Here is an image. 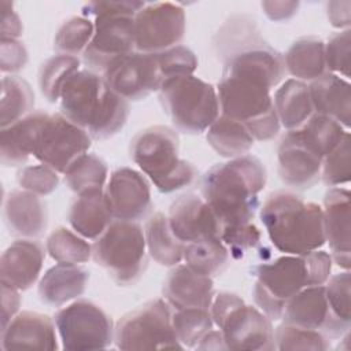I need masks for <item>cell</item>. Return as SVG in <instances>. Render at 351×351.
Returning a JSON list of instances; mask_svg holds the SVG:
<instances>
[{"label":"cell","instance_id":"obj_1","mask_svg":"<svg viewBox=\"0 0 351 351\" xmlns=\"http://www.w3.org/2000/svg\"><path fill=\"white\" fill-rule=\"evenodd\" d=\"M266 180V167L251 154L217 163L204 173L202 197L215 214L221 230L254 222Z\"/></svg>","mask_w":351,"mask_h":351},{"label":"cell","instance_id":"obj_2","mask_svg":"<svg viewBox=\"0 0 351 351\" xmlns=\"http://www.w3.org/2000/svg\"><path fill=\"white\" fill-rule=\"evenodd\" d=\"M60 112L82 128L92 140H107L126 125L129 103L103 75L84 69L71 75L60 93Z\"/></svg>","mask_w":351,"mask_h":351},{"label":"cell","instance_id":"obj_3","mask_svg":"<svg viewBox=\"0 0 351 351\" xmlns=\"http://www.w3.org/2000/svg\"><path fill=\"white\" fill-rule=\"evenodd\" d=\"M332 263L330 254L319 248L304 255L285 254L256 266V281L252 291L256 307L269 319H281L291 298L307 287L326 282L330 277Z\"/></svg>","mask_w":351,"mask_h":351},{"label":"cell","instance_id":"obj_4","mask_svg":"<svg viewBox=\"0 0 351 351\" xmlns=\"http://www.w3.org/2000/svg\"><path fill=\"white\" fill-rule=\"evenodd\" d=\"M271 244L288 255H304L325 245L322 207L289 191L271 192L259 208Z\"/></svg>","mask_w":351,"mask_h":351},{"label":"cell","instance_id":"obj_5","mask_svg":"<svg viewBox=\"0 0 351 351\" xmlns=\"http://www.w3.org/2000/svg\"><path fill=\"white\" fill-rule=\"evenodd\" d=\"M132 160L160 193L180 191L193 182L196 167L180 158L178 133L165 125L140 130L129 147Z\"/></svg>","mask_w":351,"mask_h":351},{"label":"cell","instance_id":"obj_6","mask_svg":"<svg viewBox=\"0 0 351 351\" xmlns=\"http://www.w3.org/2000/svg\"><path fill=\"white\" fill-rule=\"evenodd\" d=\"M144 1H90L84 5V16H93L95 33L82 53V60L92 71L103 73L106 67L126 53L136 51L134 16Z\"/></svg>","mask_w":351,"mask_h":351},{"label":"cell","instance_id":"obj_7","mask_svg":"<svg viewBox=\"0 0 351 351\" xmlns=\"http://www.w3.org/2000/svg\"><path fill=\"white\" fill-rule=\"evenodd\" d=\"M158 93L165 112L182 133L200 134L221 114L217 88L193 74L165 81Z\"/></svg>","mask_w":351,"mask_h":351},{"label":"cell","instance_id":"obj_8","mask_svg":"<svg viewBox=\"0 0 351 351\" xmlns=\"http://www.w3.org/2000/svg\"><path fill=\"white\" fill-rule=\"evenodd\" d=\"M147 244L143 228L133 221L114 219L92 244V259L118 285H132L147 269Z\"/></svg>","mask_w":351,"mask_h":351},{"label":"cell","instance_id":"obj_9","mask_svg":"<svg viewBox=\"0 0 351 351\" xmlns=\"http://www.w3.org/2000/svg\"><path fill=\"white\" fill-rule=\"evenodd\" d=\"M210 313L228 350H276L273 321L258 307L245 304L239 295L226 291L214 295Z\"/></svg>","mask_w":351,"mask_h":351},{"label":"cell","instance_id":"obj_10","mask_svg":"<svg viewBox=\"0 0 351 351\" xmlns=\"http://www.w3.org/2000/svg\"><path fill=\"white\" fill-rule=\"evenodd\" d=\"M270 92L266 86L226 75L217 84L221 114L243 123L258 141L274 138L281 129Z\"/></svg>","mask_w":351,"mask_h":351},{"label":"cell","instance_id":"obj_11","mask_svg":"<svg viewBox=\"0 0 351 351\" xmlns=\"http://www.w3.org/2000/svg\"><path fill=\"white\" fill-rule=\"evenodd\" d=\"M173 308L165 299L145 302L125 314L115 325L114 343L119 350L184 348L171 322Z\"/></svg>","mask_w":351,"mask_h":351},{"label":"cell","instance_id":"obj_12","mask_svg":"<svg viewBox=\"0 0 351 351\" xmlns=\"http://www.w3.org/2000/svg\"><path fill=\"white\" fill-rule=\"evenodd\" d=\"M53 321L64 350H101L114 341L111 317L88 299H77L59 308Z\"/></svg>","mask_w":351,"mask_h":351},{"label":"cell","instance_id":"obj_13","mask_svg":"<svg viewBox=\"0 0 351 351\" xmlns=\"http://www.w3.org/2000/svg\"><path fill=\"white\" fill-rule=\"evenodd\" d=\"M90 145L92 137L82 128L62 112L48 114L37 133L33 158L64 174L81 155L88 152Z\"/></svg>","mask_w":351,"mask_h":351},{"label":"cell","instance_id":"obj_14","mask_svg":"<svg viewBox=\"0 0 351 351\" xmlns=\"http://www.w3.org/2000/svg\"><path fill=\"white\" fill-rule=\"evenodd\" d=\"M185 23L181 5L170 1L145 3L134 16L136 51L155 53L180 45Z\"/></svg>","mask_w":351,"mask_h":351},{"label":"cell","instance_id":"obj_15","mask_svg":"<svg viewBox=\"0 0 351 351\" xmlns=\"http://www.w3.org/2000/svg\"><path fill=\"white\" fill-rule=\"evenodd\" d=\"M101 75L110 88L128 101H138L159 92L165 82L156 52L126 53L112 60Z\"/></svg>","mask_w":351,"mask_h":351},{"label":"cell","instance_id":"obj_16","mask_svg":"<svg viewBox=\"0 0 351 351\" xmlns=\"http://www.w3.org/2000/svg\"><path fill=\"white\" fill-rule=\"evenodd\" d=\"M284 74L282 55L262 37L232 49L223 58L222 75L245 80L270 90L282 81Z\"/></svg>","mask_w":351,"mask_h":351},{"label":"cell","instance_id":"obj_17","mask_svg":"<svg viewBox=\"0 0 351 351\" xmlns=\"http://www.w3.org/2000/svg\"><path fill=\"white\" fill-rule=\"evenodd\" d=\"M104 193L114 219L137 222L145 218L152 208L147 177L128 166L118 167L110 174Z\"/></svg>","mask_w":351,"mask_h":351},{"label":"cell","instance_id":"obj_18","mask_svg":"<svg viewBox=\"0 0 351 351\" xmlns=\"http://www.w3.org/2000/svg\"><path fill=\"white\" fill-rule=\"evenodd\" d=\"M281 319L291 325L319 330L329 339H340L351 328L330 310L324 285L307 287L291 298Z\"/></svg>","mask_w":351,"mask_h":351},{"label":"cell","instance_id":"obj_19","mask_svg":"<svg viewBox=\"0 0 351 351\" xmlns=\"http://www.w3.org/2000/svg\"><path fill=\"white\" fill-rule=\"evenodd\" d=\"M167 219L174 236L185 244L221 239L219 222L206 203L196 193H184L178 196L169 208Z\"/></svg>","mask_w":351,"mask_h":351},{"label":"cell","instance_id":"obj_20","mask_svg":"<svg viewBox=\"0 0 351 351\" xmlns=\"http://www.w3.org/2000/svg\"><path fill=\"white\" fill-rule=\"evenodd\" d=\"M322 158L307 147L289 130L277 148V171L281 181L293 189L304 191L314 186L321 178Z\"/></svg>","mask_w":351,"mask_h":351},{"label":"cell","instance_id":"obj_21","mask_svg":"<svg viewBox=\"0 0 351 351\" xmlns=\"http://www.w3.org/2000/svg\"><path fill=\"white\" fill-rule=\"evenodd\" d=\"M322 218L332 261L341 269L350 270V191L347 188L333 186L326 191Z\"/></svg>","mask_w":351,"mask_h":351},{"label":"cell","instance_id":"obj_22","mask_svg":"<svg viewBox=\"0 0 351 351\" xmlns=\"http://www.w3.org/2000/svg\"><path fill=\"white\" fill-rule=\"evenodd\" d=\"M56 325L53 318L36 311L18 313L4 328H1L0 347L58 350Z\"/></svg>","mask_w":351,"mask_h":351},{"label":"cell","instance_id":"obj_23","mask_svg":"<svg viewBox=\"0 0 351 351\" xmlns=\"http://www.w3.org/2000/svg\"><path fill=\"white\" fill-rule=\"evenodd\" d=\"M45 251L33 239H21L11 243L0 258V282L19 291L29 289L40 277Z\"/></svg>","mask_w":351,"mask_h":351},{"label":"cell","instance_id":"obj_24","mask_svg":"<svg viewBox=\"0 0 351 351\" xmlns=\"http://www.w3.org/2000/svg\"><path fill=\"white\" fill-rule=\"evenodd\" d=\"M3 215L10 233L22 239H37L48 226L47 203L25 189H14L5 195Z\"/></svg>","mask_w":351,"mask_h":351},{"label":"cell","instance_id":"obj_25","mask_svg":"<svg viewBox=\"0 0 351 351\" xmlns=\"http://www.w3.org/2000/svg\"><path fill=\"white\" fill-rule=\"evenodd\" d=\"M163 299L173 310L188 307H211L214 299V282L211 277L200 274L188 265H176L163 282Z\"/></svg>","mask_w":351,"mask_h":351},{"label":"cell","instance_id":"obj_26","mask_svg":"<svg viewBox=\"0 0 351 351\" xmlns=\"http://www.w3.org/2000/svg\"><path fill=\"white\" fill-rule=\"evenodd\" d=\"M89 281V271L80 265L56 263L38 281V298L49 307L64 304L84 295Z\"/></svg>","mask_w":351,"mask_h":351},{"label":"cell","instance_id":"obj_27","mask_svg":"<svg viewBox=\"0 0 351 351\" xmlns=\"http://www.w3.org/2000/svg\"><path fill=\"white\" fill-rule=\"evenodd\" d=\"M348 80L325 73L308 85V92L315 114L329 117L339 122L346 130L351 121V90Z\"/></svg>","mask_w":351,"mask_h":351},{"label":"cell","instance_id":"obj_28","mask_svg":"<svg viewBox=\"0 0 351 351\" xmlns=\"http://www.w3.org/2000/svg\"><path fill=\"white\" fill-rule=\"evenodd\" d=\"M47 115L45 111H33L18 122L1 128L0 158L4 166H22L33 156L37 133Z\"/></svg>","mask_w":351,"mask_h":351},{"label":"cell","instance_id":"obj_29","mask_svg":"<svg viewBox=\"0 0 351 351\" xmlns=\"http://www.w3.org/2000/svg\"><path fill=\"white\" fill-rule=\"evenodd\" d=\"M67 218L74 232L86 240H96L114 221L104 189L77 195Z\"/></svg>","mask_w":351,"mask_h":351},{"label":"cell","instance_id":"obj_30","mask_svg":"<svg viewBox=\"0 0 351 351\" xmlns=\"http://www.w3.org/2000/svg\"><path fill=\"white\" fill-rule=\"evenodd\" d=\"M273 104L280 126L287 132L299 129L314 114L308 85L295 78L281 84L274 92Z\"/></svg>","mask_w":351,"mask_h":351},{"label":"cell","instance_id":"obj_31","mask_svg":"<svg viewBox=\"0 0 351 351\" xmlns=\"http://www.w3.org/2000/svg\"><path fill=\"white\" fill-rule=\"evenodd\" d=\"M284 58L285 71L295 80L314 81L328 73L325 63V43L314 36L300 37L287 49Z\"/></svg>","mask_w":351,"mask_h":351},{"label":"cell","instance_id":"obj_32","mask_svg":"<svg viewBox=\"0 0 351 351\" xmlns=\"http://www.w3.org/2000/svg\"><path fill=\"white\" fill-rule=\"evenodd\" d=\"M144 236L148 255L159 265L173 267L184 258V243L173 233L167 215L152 214L144 226Z\"/></svg>","mask_w":351,"mask_h":351},{"label":"cell","instance_id":"obj_33","mask_svg":"<svg viewBox=\"0 0 351 351\" xmlns=\"http://www.w3.org/2000/svg\"><path fill=\"white\" fill-rule=\"evenodd\" d=\"M206 138L208 145L226 159L247 155L255 143L243 123L222 114L206 130Z\"/></svg>","mask_w":351,"mask_h":351},{"label":"cell","instance_id":"obj_34","mask_svg":"<svg viewBox=\"0 0 351 351\" xmlns=\"http://www.w3.org/2000/svg\"><path fill=\"white\" fill-rule=\"evenodd\" d=\"M34 92L29 82L19 75H4L1 78L0 123L7 128L33 112Z\"/></svg>","mask_w":351,"mask_h":351},{"label":"cell","instance_id":"obj_35","mask_svg":"<svg viewBox=\"0 0 351 351\" xmlns=\"http://www.w3.org/2000/svg\"><path fill=\"white\" fill-rule=\"evenodd\" d=\"M182 261L195 271L213 278L226 269L229 251L221 239L199 240L184 245Z\"/></svg>","mask_w":351,"mask_h":351},{"label":"cell","instance_id":"obj_36","mask_svg":"<svg viewBox=\"0 0 351 351\" xmlns=\"http://www.w3.org/2000/svg\"><path fill=\"white\" fill-rule=\"evenodd\" d=\"M295 132L299 138L322 159L332 152L348 133V130L335 119L315 112Z\"/></svg>","mask_w":351,"mask_h":351},{"label":"cell","instance_id":"obj_37","mask_svg":"<svg viewBox=\"0 0 351 351\" xmlns=\"http://www.w3.org/2000/svg\"><path fill=\"white\" fill-rule=\"evenodd\" d=\"M107 177V163L100 156L88 152L81 155L64 171L66 185L77 195L104 189Z\"/></svg>","mask_w":351,"mask_h":351},{"label":"cell","instance_id":"obj_38","mask_svg":"<svg viewBox=\"0 0 351 351\" xmlns=\"http://www.w3.org/2000/svg\"><path fill=\"white\" fill-rule=\"evenodd\" d=\"M48 255L58 263L80 265L92 258V245L77 232L64 226L53 229L45 241Z\"/></svg>","mask_w":351,"mask_h":351},{"label":"cell","instance_id":"obj_39","mask_svg":"<svg viewBox=\"0 0 351 351\" xmlns=\"http://www.w3.org/2000/svg\"><path fill=\"white\" fill-rule=\"evenodd\" d=\"M80 59L77 56L56 53L48 58L38 70V88L43 96L55 103L60 100V93L67 80L80 71Z\"/></svg>","mask_w":351,"mask_h":351},{"label":"cell","instance_id":"obj_40","mask_svg":"<svg viewBox=\"0 0 351 351\" xmlns=\"http://www.w3.org/2000/svg\"><path fill=\"white\" fill-rule=\"evenodd\" d=\"M171 322L176 336L184 348L196 347L214 326L210 310L200 307L173 310Z\"/></svg>","mask_w":351,"mask_h":351},{"label":"cell","instance_id":"obj_41","mask_svg":"<svg viewBox=\"0 0 351 351\" xmlns=\"http://www.w3.org/2000/svg\"><path fill=\"white\" fill-rule=\"evenodd\" d=\"M95 33V26L85 16H71L62 22L53 38V49L62 55H82Z\"/></svg>","mask_w":351,"mask_h":351},{"label":"cell","instance_id":"obj_42","mask_svg":"<svg viewBox=\"0 0 351 351\" xmlns=\"http://www.w3.org/2000/svg\"><path fill=\"white\" fill-rule=\"evenodd\" d=\"M276 350H313L326 351L330 346V339L319 330L306 329L287 322L280 324L274 329Z\"/></svg>","mask_w":351,"mask_h":351},{"label":"cell","instance_id":"obj_43","mask_svg":"<svg viewBox=\"0 0 351 351\" xmlns=\"http://www.w3.org/2000/svg\"><path fill=\"white\" fill-rule=\"evenodd\" d=\"M321 180L330 188L350 181V132L340 144L322 159Z\"/></svg>","mask_w":351,"mask_h":351},{"label":"cell","instance_id":"obj_44","mask_svg":"<svg viewBox=\"0 0 351 351\" xmlns=\"http://www.w3.org/2000/svg\"><path fill=\"white\" fill-rule=\"evenodd\" d=\"M16 181L22 189L38 196H47L58 188L59 176L52 167L38 163L19 169Z\"/></svg>","mask_w":351,"mask_h":351},{"label":"cell","instance_id":"obj_45","mask_svg":"<svg viewBox=\"0 0 351 351\" xmlns=\"http://www.w3.org/2000/svg\"><path fill=\"white\" fill-rule=\"evenodd\" d=\"M163 80L174 77L191 75L197 69V58L195 52L185 45H176L162 52H156Z\"/></svg>","mask_w":351,"mask_h":351},{"label":"cell","instance_id":"obj_46","mask_svg":"<svg viewBox=\"0 0 351 351\" xmlns=\"http://www.w3.org/2000/svg\"><path fill=\"white\" fill-rule=\"evenodd\" d=\"M351 30H340L332 34L325 43V63L328 73L337 74L344 80L350 78Z\"/></svg>","mask_w":351,"mask_h":351},{"label":"cell","instance_id":"obj_47","mask_svg":"<svg viewBox=\"0 0 351 351\" xmlns=\"http://www.w3.org/2000/svg\"><path fill=\"white\" fill-rule=\"evenodd\" d=\"M350 270L337 273L324 284L325 295L333 314L346 324L351 325V302H350Z\"/></svg>","mask_w":351,"mask_h":351},{"label":"cell","instance_id":"obj_48","mask_svg":"<svg viewBox=\"0 0 351 351\" xmlns=\"http://www.w3.org/2000/svg\"><path fill=\"white\" fill-rule=\"evenodd\" d=\"M221 240L226 245L229 255L239 259L261 243V232L254 222H250L243 226L221 230Z\"/></svg>","mask_w":351,"mask_h":351},{"label":"cell","instance_id":"obj_49","mask_svg":"<svg viewBox=\"0 0 351 351\" xmlns=\"http://www.w3.org/2000/svg\"><path fill=\"white\" fill-rule=\"evenodd\" d=\"M27 63V49L19 40H1L0 69L3 73H16Z\"/></svg>","mask_w":351,"mask_h":351},{"label":"cell","instance_id":"obj_50","mask_svg":"<svg viewBox=\"0 0 351 351\" xmlns=\"http://www.w3.org/2000/svg\"><path fill=\"white\" fill-rule=\"evenodd\" d=\"M12 3L1 1V40H18L23 32V25L18 14L12 10Z\"/></svg>","mask_w":351,"mask_h":351},{"label":"cell","instance_id":"obj_51","mask_svg":"<svg viewBox=\"0 0 351 351\" xmlns=\"http://www.w3.org/2000/svg\"><path fill=\"white\" fill-rule=\"evenodd\" d=\"M299 1H262L261 7L265 15L274 22H282L291 19L299 8Z\"/></svg>","mask_w":351,"mask_h":351},{"label":"cell","instance_id":"obj_52","mask_svg":"<svg viewBox=\"0 0 351 351\" xmlns=\"http://www.w3.org/2000/svg\"><path fill=\"white\" fill-rule=\"evenodd\" d=\"M19 289L1 284V328H4L19 313Z\"/></svg>","mask_w":351,"mask_h":351},{"label":"cell","instance_id":"obj_53","mask_svg":"<svg viewBox=\"0 0 351 351\" xmlns=\"http://www.w3.org/2000/svg\"><path fill=\"white\" fill-rule=\"evenodd\" d=\"M326 15L333 27L340 30L350 29L351 23V3L350 1H329L326 3Z\"/></svg>","mask_w":351,"mask_h":351},{"label":"cell","instance_id":"obj_54","mask_svg":"<svg viewBox=\"0 0 351 351\" xmlns=\"http://www.w3.org/2000/svg\"><path fill=\"white\" fill-rule=\"evenodd\" d=\"M197 350H228L222 332L214 330L211 329L210 332H207L203 339L199 341V344L196 346Z\"/></svg>","mask_w":351,"mask_h":351}]
</instances>
